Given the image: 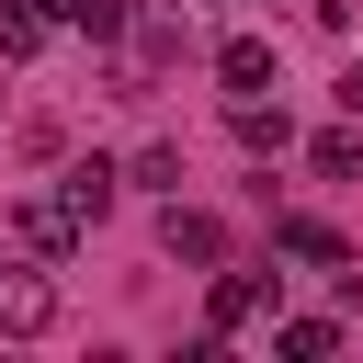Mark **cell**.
<instances>
[{"instance_id": "1", "label": "cell", "mask_w": 363, "mask_h": 363, "mask_svg": "<svg viewBox=\"0 0 363 363\" xmlns=\"http://www.w3.org/2000/svg\"><path fill=\"white\" fill-rule=\"evenodd\" d=\"M57 329V261H0V340H45Z\"/></svg>"}, {"instance_id": "2", "label": "cell", "mask_w": 363, "mask_h": 363, "mask_svg": "<svg viewBox=\"0 0 363 363\" xmlns=\"http://www.w3.org/2000/svg\"><path fill=\"white\" fill-rule=\"evenodd\" d=\"M11 250L68 261V250H79V204H68V193H23V204H11Z\"/></svg>"}, {"instance_id": "3", "label": "cell", "mask_w": 363, "mask_h": 363, "mask_svg": "<svg viewBox=\"0 0 363 363\" xmlns=\"http://www.w3.org/2000/svg\"><path fill=\"white\" fill-rule=\"evenodd\" d=\"M272 295H284L272 272H216V295H204V318H216V340H227V329H272Z\"/></svg>"}, {"instance_id": "4", "label": "cell", "mask_w": 363, "mask_h": 363, "mask_svg": "<svg viewBox=\"0 0 363 363\" xmlns=\"http://www.w3.org/2000/svg\"><path fill=\"white\" fill-rule=\"evenodd\" d=\"M57 23H79V0H0V57H34Z\"/></svg>"}, {"instance_id": "5", "label": "cell", "mask_w": 363, "mask_h": 363, "mask_svg": "<svg viewBox=\"0 0 363 363\" xmlns=\"http://www.w3.org/2000/svg\"><path fill=\"white\" fill-rule=\"evenodd\" d=\"M57 193L79 204V227H102V216H113V193H125V170H113V159H68V170H57Z\"/></svg>"}, {"instance_id": "6", "label": "cell", "mask_w": 363, "mask_h": 363, "mask_svg": "<svg viewBox=\"0 0 363 363\" xmlns=\"http://www.w3.org/2000/svg\"><path fill=\"white\" fill-rule=\"evenodd\" d=\"M272 250H284V261H318V272H340V261H352L329 216H272Z\"/></svg>"}, {"instance_id": "7", "label": "cell", "mask_w": 363, "mask_h": 363, "mask_svg": "<svg viewBox=\"0 0 363 363\" xmlns=\"http://www.w3.org/2000/svg\"><path fill=\"white\" fill-rule=\"evenodd\" d=\"M227 125H238V147H261V159H284V147H295L284 102H250V91H238V113H227Z\"/></svg>"}, {"instance_id": "8", "label": "cell", "mask_w": 363, "mask_h": 363, "mask_svg": "<svg viewBox=\"0 0 363 363\" xmlns=\"http://www.w3.org/2000/svg\"><path fill=\"white\" fill-rule=\"evenodd\" d=\"M216 79H227V91H261V79H272V45H261V34H227V45H216Z\"/></svg>"}, {"instance_id": "9", "label": "cell", "mask_w": 363, "mask_h": 363, "mask_svg": "<svg viewBox=\"0 0 363 363\" xmlns=\"http://www.w3.org/2000/svg\"><path fill=\"white\" fill-rule=\"evenodd\" d=\"M170 261H204V272H216V261H227V227H216V216H182V204H170Z\"/></svg>"}, {"instance_id": "10", "label": "cell", "mask_w": 363, "mask_h": 363, "mask_svg": "<svg viewBox=\"0 0 363 363\" xmlns=\"http://www.w3.org/2000/svg\"><path fill=\"white\" fill-rule=\"evenodd\" d=\"M272 352L284 363H318V352H340V329L329 318H272Z\"/></svg>"}, {"instance_id": "11", "label": "cell", "mask_w": 363, "mask_h": 363, "mask_svg": "<svg viewBox=\"0 0 363 363\" xmlns=\"http://www.w3.org/2000/svg\"><path fill=\"white\" fill-rule=\"evenodd\" d=\"M125 182H147V193H182V147H136V159H125Z\"/></svg>"}, {"instance_id": "12", "label": "cell", "mask_w": 363, "mask_h": 363, "mask_svg": "<svg viewBox=\"0 0 363 363\" xmlns=\"http://www.w3.org/2000/svg\"><path fill=\"white\" fill-rule=\"evenodd\" d=\"M306 159H318V170H329V182H352V170H363V136H318V147H306Z\"/></svg>"}, {"instance_id": "13", "label": "cell", "mask_w": 363, "mask_h": 363, "mask_svg": "<svg viewBox=\"0 0 363 363\" xmlns=\"http://www.w3.org/2000/svg\"><path fill=\"white\" fill-rule=\"evenodd\" d=\"M79 23L91 34H125V0H79Z\"/></svg>"}, {"instance_id": "14", "label": "cell", "mask_w": 363, "mask_h": 363, "mask_svg": "<svg viewBox=\"0 0 363 363\" xmlns=\"http://www.w3.org/2000/svg\"><path fill=\"white\" fill-rule=\"evenodd\" d=\"M340 102H352V113H363V57H352V79H340Z\"/></svg>"}]
</instances>
